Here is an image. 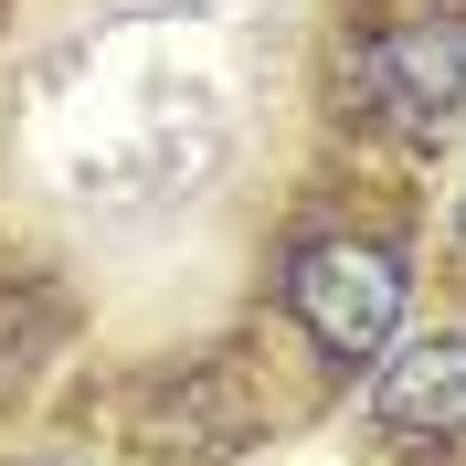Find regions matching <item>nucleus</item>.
<instances>
[{"label":"nucleus","instance_id":"f257e3e1","mask_svg":"<svg viewBox=\"0 0 466 466\" xmlns=\"http://www.w3.org/2000/svg\"><path fill=\"white\" fill-rule=\"evenodd\" d=\"M403 297H413V276H403V255H392L381 233H308L287 255V319L308 329L339 371H360V360L392 350Z\"/></svg>","mask_w":466,"mask_h":466},{"label":"nucleus","instance_id":"f03ea898","mask_svg":"<svg viewBox=\"0 0 466 466\" xmlns=\"http://www.w3.org/2000/svg\"><path fill=\"white\" fill-rule=\"evenodd\" d=\"M350 96L381 116V127H403V138H435L445 116L466 106V22H381L350 43Z\"/></svg>","mask_w":466,"mask_h":466},{"label":"nucleus","instance_id":"7ed1b4c3","mask_svg":"<svg viewBox=\"0 0 466 466\" xmlns=\"http://www.w3.org/2000/svg\"><path fill=\"white\" fill-rule=\"evenodd\" d=\"M371 413L392 424V435H435V445H456V435H466V339H424V350H403V360L381 371Z\"/></svg>","mask_w":466,"mask_h":466}]
</instances>
